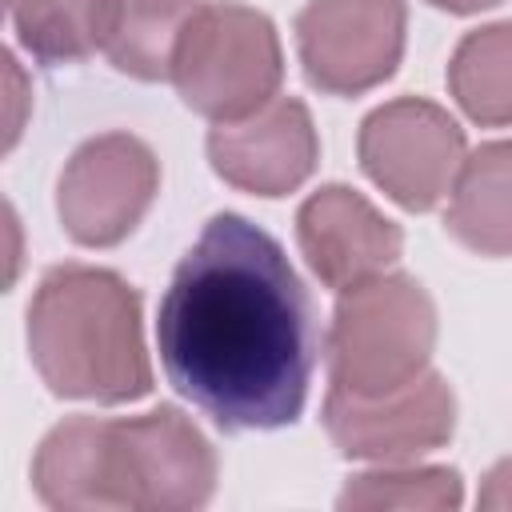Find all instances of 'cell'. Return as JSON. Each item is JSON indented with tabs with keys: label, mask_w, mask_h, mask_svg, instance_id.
<instances>
[{
	"label": "cell",
	"mask_w": 512,
	"mask_h": 512,
	"mask_svg": "<svg viewBox=\"0 0 512 512\" xmlns=\"http://www.w3.org/2000/svg\"><path fill=\"white\" fill-rule=\"evenodd\" d=\"M172 388L228 432L284 428L316 368L308 292L284 248L236 212L180 256L156 320Z\"/></svg>",
	"instance_id": "1"
},
{
	"label": "cell",
	"mask_w": 512,
	"mask_h": 512,
	"mask_svg": "<svg viewBox=\"0 0 512 512\" xmlns=\"http://www.w3.org/2000/svg\"><path fill=\"white\" fill-rule=\"evenodd\" d=\"M32 488L56 512H188L216 492V452L176 408L60 420L32 456Z\"/></svg>",
	"instance_id": "2"
},
{
	"label": "cell",
	"mask_w": 512,
	"mask_h": 512,
	"mask_svg": "<svg viewBox=\"0 0 512 512\" xmlns=\"http://www.w3.org/2000/svg\"><path fill=\"white\" fill-rule=\"evenodd\" d=\"M28 352L64 400L128 404L152 392L140 292L112 268H48L28 304Z\"/></svg>",
	"instance_id": "3"
},
{
	"label": "cell",
	"mask_w": 512,
	"mask_h": 512,
	"mask_svg": "<svg viewBox=\"0 0 512 512\" xmlns=\"http://www.w3.org/2000/svg\"><path fill=\"white\" fill-rule=\"evenodd\" d=\"M436 348V304L420 280L380 272L340 292L324 336L328 376L344 392L376 396L416 380Z\"/></svg>",
	"instance_id": "4"
},
{
	"label": "cell",
	"mask_w": 512,
	"mask_h": 512,
	"mask_svg": "<svg viewBox=\"0 0 512 512\" xmlns=\"http://www.w3.org/2000/svg\"><path fill=\"white\" fill-rule=\"evenodd\" d=\"M280 80L284 52L264 12L236 0L200 4L172 60V84L192 112L212 124L240 120L276 100Z\"/></svg>",
	"instance_id": "5"
},
{
	"label": "cell",
	"mask_w": 512,
	"mask_h": 512,
	"mask_svg": "<svg viewBox=\"0 0 512 512\" xmlns=\"http://www.w3.org/2000/svg\"><path fill=\"white\" fill-rule=\"evenodd\" d=\"M356 152L376 188L408 212H428L452 192L464 164V128L448 108L424 96H400L364 116Z\"/></svg>",
	"instance_id": "6"
},
{
	"label": "cell",
	"mask_w": 512,
	"mask_h": 512,
	"mask_svg": "<svg viewBox=\"0 0 512 512\" xmlns=\"http://www.w3.org/2000/svg\"><path fill=\"white\" fill-rule=\"evenodd\" d=\"M160 164L132 132H104L84 140L56 184V216L84 248L120 244L152 208Z\"/></svg>",
	"instance_id": "7"
},
{
	"label": "cell",
	"mask_w": 512,
	"mask_h": 512,
	"mask_svg": "<svg viewBox=\"0 0 512 512\" xmlns=\"http://www.w3.org/2000/svg\"><path fill=\"white\" fill-rule=\"evenodd\" d=\"M324 428L340 456L372 464H408L452 440L456 396L444 376L428 368L416 380L376 396L344 392L332 384L324 396Z\"/></svg>",
	"instance_id": "8"
},
{
	"label": "cell",
	"mask_w": 512,
	"mask_h": 512,
	"mask_svg": "<svg viewBox=\"0 0 512 512\" xmlns=\"http://www.w3.org/2000/svg\"><path fill=\"white\" fill-rule=\"evenodd\" d=\"M404 28V0H308L296 16L308 84L328 96L384 84L404 56Z\"/></svg>",
	"instance_id": "9"
},
{
	"label": "cell",
	"mask_w": 512,
	"mask_h": 512,
	"mask_svg": "<svg viewBox=\"0 0 512 512\" xmlns=\"http://www.w3.org/2000/svg\"><path fill=\"white\" fill-rule=\"evenodd\" d=\"M208 160L216 176L240 192L284 196L300 188L320 160L312 112L296 96H276L240 120L216 124L208 132Z\"/></svg>",
	"instance_id": "10"
},
{
	"label": "cell",
	"mask_w": 512,
	"mask_h": 512,
	"mask_svg": "<svg viewBox=\"0 0 512 512\" xmlns=\"http://www.w3.org/2000/svg\"><path fill=\"white\" fill-rule=\"evenodd\" d=\"M296 240L324 288H352L388 272L404 252V232L348 184L316 188L296 212Z\"/></svg>",
	"instance_id": "11"
},
{
	"label": "cell",
	"mask_w": 512,
	"mask_h": 512,
	"mask_svg": "<svg viewBox=\"0 0 512 512\" xmlns=\"http://www.w3.org/2000/svg\"><path fill=\"white\" fill-rule=\"evenodd\" d=\"M444 224L480 256H512V140H492L464 156Z\"/></svg>",
	"instance_id": "12"
},
{
	"label": "cell",
	"mask_w": 512,
	"mask_h": 512,
	"mask_svg": "<svg viewBox=\"0 0 512 512\" xmlns=\"http://www.w3.org/2000/svg\"><path fill=\"white\" fill-rule=\"evenodd\" d=\"M200 4L204 0H108L100 52L116 72L136 80H164L172 76L180 36Z\"/></svg>",
	"instance_id": "13"
},
{
	"label": "cell",
	"mask_w": 512,
	"mask_h": 512,
	"mask_svg": "<svg viewBox=\"0 0 512 512\" xmlns=\"http://www.w3.org/2000/svg\"><path fill=\"white\" fill-rule=\"evenodd\" d=\"M448 88L476 124H512V20L460 36L448 60Z\"/></svg>",
	"instance_id": "14"
},
{
	"label": "cell",
	"mask_w": 512,
	"mask_h": 512,
	"mask_svg": "<svg viewBox=\"0 0 512 512\" xmlns=\"http://www.w3.org/2000/svg\"><path fill=\"white\" fill-rule=\"evenodd\" d=\"M24 52L44 64H76L100 48L108 0H4Z\"/></svg>",
	"instance_id": "15"
},
{
	"label": "cell",
	"mask_w": 512,
	"mask_h": 512,
	"mask_svg": "<svg viewBox=\"0 0 512 512\" xmlns=\"http://www.w3.org/2000/svg\"><path fill=\"white\" fill-rule=\"evenodd\" d=\"M336 504L344 512H452L464 504V484L456 468L440 464H380L372 472L352 476Z\"/></svg>",
	"instance_id": "16"
},
{
	"label": "cell",
	"mask_w": 512,
	"mask_h": 512,
	"mask_svg": "<svg viewBox=\"0 0 512 512\" xmlns=\"http://www.w3.org/2000/svg\"><path fill=\"white\" fill-rule=\"evenodd\" d=\"M480 508L512 512V460L492 464V472L484 476V488H480Z\"/></svg>",
	"instance_id": "17"
},
{
	"label": "cell",
	"mask_w": 512,
	"mask_h": 512,
	"mask_svg": "<svg viewBox=\"0 0 512 512\" xmlns=\"http://www.w3.org/2000/svg\"><path fill=\"white\" fill-rule=\"evenodd\" d=\"M4 64H8V80H12V92H8V96H12V100H8V104H12V116H8V140H4V148H12L16 136H20V116H16V108H20V96H24V92H20V68H16V60H12V52H4Z\"/></svg>",
	"instance_id": "18"
},
{
	"label": "cell",
	"mask_w": 512,
	"mask_h": 512,
	"mask_svg": "<svg viewBox=\"0 0 512 512\" xmlns=\"http://www.w3.org/2000/svg\"><path fill=\"white\" fill-rule=\"evenodd\" d=\"M432 8H444V12H456V16H468V12H484L500 0H428Z\"/></svg>",
	"instance_id": "19"
}]
</instances>
